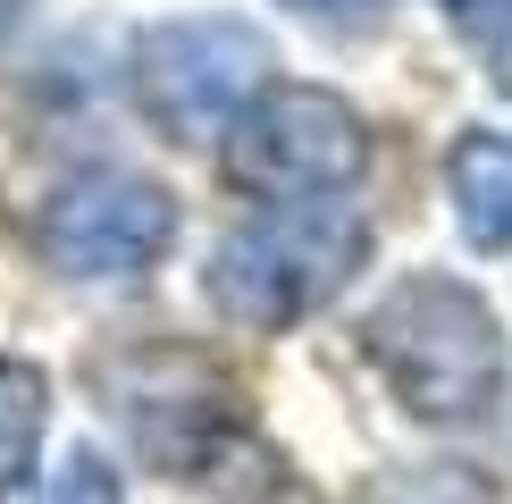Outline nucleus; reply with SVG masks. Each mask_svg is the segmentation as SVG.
<instances>
[{"label":"nucleus","instance_id":"obj_1","mask_svg":"<svg viewBox=\"0 0 512 504\" xmlns=\"http://www.w3.org/2000/svg\"><path fill=\"white\" fill-rule=\"evenodd\" d=\"M370 370L387 378V395L412 420L429 429H479L487 412L504 404V378H512V353H504V320L496 303L454 278V269H412L378 294L370 328Z\"/></svg>","mask_w":512,"mask_h":504},{"label":"nucleus","instance_id":"obj_2","mask_svg":"<svg viewBox=\"0 0 512 504\" xmlns=\"http://www.w3.org/2000/svg\"><path fill=\"white\" fill-rule=\"evenodd\" d=\"M361 269H370V219L345 194H319V202H277L261 219L227 227L210 244L202 294L219 320H236L252 336H286L319 320Z\"/></svg>","mask_w":512,"mask_h":504},{"label":"nucleus","instance_id":"obj_3","mask_svg":"<svg viewBox=\"0 0 512 504\" xmlns=\"http://www.w3.org/2000/svg\"><path fill=\"white\" fill-rule=\"evenodd\" d=\"M135 110L168 143H219L236 110L269 84V34L236 9H194V17H160L135 34L126 59Z\"/></svg>","mask_w":512,"mask_h":504},{"label":"nucleus","instance_id":"obj_4","mask_svg":"<svg viewBox=\"0 0 512 504\" xmlns=\"http://www.w3.org/2000/svg\"><path fill=\"white\" fill-rule=\"evenodd\" d=\"M219 143L227 177L261 202H319L370 177V118L328 84H261Z\"/></svg>","mask_w":512,"mask_h":504},{"label":"nucleus","instance_id":"obj_5","mask_svg":"<svg viewBox=\"0 0 512 504\" xmlns=\"http://www.w3.org/2000/svg\"><path fill=\"white\" fill-rule=\"evenodd\" d=\"M177 244V194L143 168H76L68 185H51L42 202V261L76 286H118L168 261Z\"/></svg>","mask_w":512,"mask_h":504},{"label":"nucleus","instance_id":"obj_6","mask_svg":"<svg viewBox=\"0 0 512 504\" xmlns=\"http://www.w3.org/2000/svg\"><path fill=\"white\" fill-rule=\"evenodd\" d=\"M110 412L126 420V446L168 479H202L210 454L236 437V395L194 353H135V362H118Z\"/></svg>","mask_w":512,"mask_h":504},{"label":"nucleus","instance_id":"obj_7","mask_svg":"<svg viewBox=\"0 0 512 504\" xmlns=\"http://www.w3.org/2000/svg\"><path fill=\"white\" fill-rule=\"evenodd\" d=\"M445 202H454V227L479 252H504L512 244V135H496V126L454 135V152H445Z\"/></svg>","mask_w":512,"mask_h":504},{"label":"nucleus","instance_id":"obj_8","mask_svg":"<svg viewBox=\"0 0 512 504\" xmlns=\"http://www.w3.org/2000/svg\"><path fill=\"white\" fill-rule=\"evenodd\" d=\"M42 429H51V370L26 362V353H0V504L34 488Z\"/></svg>","mask_w":512,"mask_h":504},{"label":"nucleus","instance_id":"obj_9","mask_svg":"<svg viewBox=\"0 0 512 504\" xmlns=\"http://www.w3.org/2000/svg\"><path fill=\"white\" fill-rule=\"evenodd\" d=\"M353 504H504V488L479 462H387L361 479Z\"/></svg>","mask_w":512,"mask_h":504},{"label":"nucleus","instance_id":"obj_10","mask_svg":"<svg viewBox=\"0 0 512 504\" xmlns=\"http://www.w3.org/2000/svg\"><path fill=\"white\" fill-rule=\"evenodd\" d=\"M437 9H445V26L471 42L479 68L512 93V0H437Z\"/></svg>","mask_w":512,"mask_h":504},{"label":"nucleus","instance_id":"obj_11","mask_svg":"<svg viewBox=\"0 0 512 504\" xmlns=\"http://www.w3.org/2000/svg\"><path fill=\"white\" fill-rule=\"evenodd\" d=\"M51 504H126V479L110 471L101 446H76L59 462V479H51Z\"/></svg>","mask_w":512,"mask_h":504},{"label":"nucleus","instance_id":"obj_12","mask_svg":"<svg viewBox=\"0 0 512 504\" xmlns=\"http://www.w3.org/2000/svg\"><path fill=\"white\" fill-rule=\"evenodd\" d=\"M286 9H303V17H353V9H370V0H286Z\"/></svg>","mask_w":512,"mask_h":504},{"label":"nucleus","instance_id":"obj_13","mask_svg":"<svg viewBox=\"0 0 512 504\" xmlns=\"http://www.w3.org/2000/svg\"><path fill=\"white\" fill-rule=\"evenodd\" d=\"M17 17H26V0H0V34H9V26H17Z\"/></svg>","mask_w":512,"mask_h":504}]
</instances>
